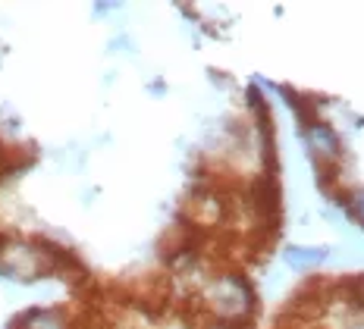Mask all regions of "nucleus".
Here are the masks:
<instances>
[{
	"label": "nucleus",
	"instance_id": "1",
	"mask_svg": "<svg viewBox=\"0 0 364 329\" xmlns=\"http://www.w3.org/2000/svg\"><path fill=\"white\" fill-rule=\"evenodd\" d=\"M201 308L210 313V320H239L255 317L257 311V292L245 273H220L210 279V286L201 292Z\"/></svg>",
	"mask_w": 364,
	"mask_h": 329
},
{
	"label": "nucleus",
	"instance_id": "2",
	"mask_svg": "<svg viewBox=\"0 0 364 329\" xmlns=\"http://www.w3.org/2000/svg\"><path fill=\"white\" fill-rule=\"evenodd\" d=\"M0 276L13 282H38L50 276L41 239H22V235L0 232Z\"/></svg>",
	"mask_w": 364,
	"mask_h": 329
},
{
	"label": "nucleus",
	"instance_id": "3",
	"mask_svg": "<svg viewBox=\"0 0 364 329\" xmlns=\"http://www.w3.org/2000/svg\"><path fill=\"white\" fill-rule=\"evenodd\" d=\"M10 329H75V320L63 308H28L13 317Z\"/></svg>",
	"mask_w": 364,
	"mask_h": 329
},
{
	"label": "nucleus",
	"instance_id": "4",
	"mask_svg": "<svg viewBox=\"0 0 364 329\" xmlns=\"http://www.w3.org/2000/svg\"><path fill=\"white\" fill-rule=\"evenodd\" d=\"M286 264L292 270H311V266L327 260V248H301V244H286Z\"/></svg>",
	"mask_w": 364,
	"mask_h": 329
}]
</instances>
